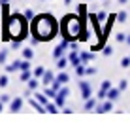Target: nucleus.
<instances>
[{
	"label": "nucleus",
	"mask_w": 130,
	"mask_h": 127,
	"mask_svg": "<svg viewBox=\"0 0 130 127\" xmlns=\"http://www.w3.org/2000/svg\"><path fill=\"white\" fill-rule=\"evenodd\" d=\"M124 40H126V34H124V32H117V42L123 44Z\"/></svg>",
	"instance_id": "33"
},
{
	"label": "nucleus",
	"mask_w": 130,
	"mask_h": 127,
	"mask_svg": "<svg viewBox=\"0 0 130 127\" xmlns=\"http://www.w3.org/2000/svg\"><path fill=\"white\" fill-rule=\"evenodd\" d=\"M21 42H23V40H17V38H13L11 48H13V49H19V48H21Z\"/></svg>",
	"instance_id": "28"
},
{
	"label": "nucleus",
	"mask_w": 130,
	"mask_h": 127,
	"mask_svg": "<svg viewBox=\"0 0 130 127\" xmlns=\"http://www.w3.org/2000/svg\"><path fill=\"white\" fill-rule=\"evenodd\" d=\"M57 108H59V106H57V104H53V102H47V104H45V110L51 112V114H57V112H59Z\"/></svg>",
	"instance_id": "19"
},
{
	"label": "nucleus",
	"mask_w": 130,
	"mask_h": 127,
	"mask_svg": "<svg viewBox=\"0 0 130 127\" xmlns=\"http://www.w3.org/2000/svg\"><path fill=\"white\" fill-rule=\"evenodd\" d=\"M124 42H126L128 46H130V34H126V40H124Z\"/></svg>",
	"instance_id": "39"
},
{
	"label": "nucleus",
	"mask_w": 130,
	"mask_h": 127,
	"mask_svg": "<svg viewBox=\"0 0 130 127\" xmlns=\"http://www.w3.org/2000/svg\"><path fill=\"white\" fill-rule=\"evenodd\" d=\"M79 89H81V97L87 101V99L92 97V91H91V85L87 84V82H79Z\"/></svg>",
	"instance_id": "8"
},
{
	"label": "nucleus",
	"mask_w": 130,
	"mask_h": 127,
	"mask_svg": "<svg viewBox=\"0 0 130 127\" xmlns=\"http://www.w3.org/2000/svg\"><path fill=\"white\" fill-rule=\"evenodd\" d=\"M43 93H45L49 99H55V97H57V93H55V89H53V87H47V89H45Z\"/></svg>",
	"instance_id": "25"
},
{
	"label": "nucleus",
	"mask_w": 130,
	"mask_h": 127,
	"mask_svg": "<svg viewBox=\"0 0 130 127\" xmlns=\"http://www.w3.org/2000/svg\"><path fill=\"white\" fill-rule=\"evenodd\" d=\"M38 44H40V40L36 38V36H32V38H30V46L34 48V46H38Z\"/></svg>",
	"instance_id": "37"
},
{
	"label": "nucleus",
	"mask_w": 130,
	"mask_h": 127,
	"mask_svg": "<svg viewBox=\"0 0 130 127\" xmlns=\"http://www.w3.org/2000/svg\"><path fill=\"white\" fill-rule=\"evenodd\" d=\"M98 19H100V21H106V19H107V13H106V11H98Z\"/></svg>",
	"instance_id": "35"
},
{
	"label": "nucleus",
	"mask_w": 130,
	"mask_h": 127,
	"mask_svg": "<svg viewBox=\"0 0 130 127\" xmlns=\"http://www.w3.org/2000/svg\"><path fill=\"white\" fill-rule=\"evenodd\" d=\"M119 95H121V89L119 87H109V91H107V99H109V101H117Z\"/></svg>",
	"instance_id": "11"
},
{
	"label": "nucleus",
	"mask_w": 130,
	"mask_h": 127,
	"mask_svg": "<svg viewBox=\"0 0 130 127\" xmlns=\"http://www.w3.org/2000/svg\"><path fill=\"white\" fill-rule=\"evenodd\" d=\"M68 80H70V76L66 74V72H60V74L57 76V82H59V84H62V85H66V84H68Z\"/></svg>",
	"instance_id": "15"
},
{
	"label": "nucleus",
	"mask_w": 130,
	"mask_h": 127,
	"mask_svg": "<svg viewBox=\"0 0 130 127\" xmlns=\"http://www.w3.org/2000/svg\"><path fill=\"white\" fill-rule=\"evenodd\" d=\"M21 70H30V61L28 59H25V61H21V66H19Z\"/></svg>",
	"instance_id": "22"
},
{
	"label": "nucleus",
	"mask_w": 130,
	"mask_h": 127,
	"mask_svg": "<svg viewBox=\"0 0 130 127\" xmlns=\"http://www.w3.org/2000/svg\"><path fill=\"white\" fill-rule=\"evenodd\" d=\"M25 17H26V19H32V17H34V11H32V10H26V11H25Z\"/></svg>",
	"instance_id": "38"
},
{
	"label": "nucleus",
	"mask_w": 130,
	"mask_h": 127,
	"mask_svg": "<svg viewBox=\"0 0 130 127\" xmlns=\"http://www.w3.org/2000/svg\"><path fill=\"white\" fill-rule=\"evenodd\" d=\"M102 53H104L106 57H109V55H113V48L111 46H104V49H102Z\"/></svg>",
	"instance_id": "23"
},
{
	"label": "nucleus",
	"mask_w": 130,
	"mask_h": 127,
	"mask_svg": "<svg viewBox=\"0 0 130 127\" xmlns=\"http://www.w3.org/2000/svg\"><path fill=\"white\" fill-rule=\"evenodd\" d=\"M121 66H123V68H128V66H130V55L121 59Z\"/></svg>",
	"instance_id": "24"
},
{
	"label": "nucleus",
	"mask_w": 130,
	"mask_h": 127,
	"mask_svg": "<svg viewBox=\"0 0 130 127\" xmlns=\"http://www.w3.org/2000/svg\"><path fill=\"white\" fill-rule=\"evenodd\" d=\"M87 19H89V23H91V27L94 29L96 36L100 38V36H102V27H100V23H102V21L98 19V13H89V15H87Z\"/></svg>",
	"instance_id": "4"
},
{
	"label": "nucleus",
	"mask_w": 130,
	"mask_h": 127,
	"mask_svg": "<svg viewBox=\"0 0 130 127\" xmlns=\"http://www.w3.org/2000/svg\"><path fill=\"white\" fill-rule=\"evenodd\" d=\"M8 82H10V78H8V76H0V87H6Z\"/></svg>",
	"instance_id": "27"
},
{
	"label": "nucleus",
	"mask_w": 130,
	"mask_h": 127,
	"mask_svg": "<svg viewBox=\"0 0 130 127\" xmlns=\"http://www.w3.org/2000/svg\"><path fill=\"white\" fill-rule=\"evenodd\" d=\"M68 95H70V89H68V87L64 85L62 89H59V91H57V97H55V104H57L59 108H62V106H64V101H66V97H68Z\"/></svg>",
	"instance_id": "5"
},
{
	"label": "nucleus",
	"mask_w": 130,
	"mask_h": 127,
	"mask_svg": "<svg viewBox=\"0 0 130 127\" xmlns=\"http://www.w3.org/2000/svg\"><path fill=\"white\" fill-rule=\"evenodd\" d=\"M0 101H2V102H10V101H11V97H10V95H6V93H4L2 97H0Z\"/></svg>",
	"instance_id": "36"
},
{
	"label": "nucleus",
	"mask_w": 130,
	"mask_h": 127,
	"mask_svg": "<svg viewBox=\"0 0 130 127\" xmlns=\"http://www.w3.org/2000/svg\"><path fill=\"white\" fill-rule=\"evenodd\" d=\"M8 32H10L11 40H25L28 36V19L21 13H13L8 17Z\"/></svg>",
	"instance_id": "3"
},
{
	"label": "nucleus",
	"mask_w": 130,
	"mask_h": 127,
	"mask_svg": "<svg viewBox=\"0 0 130 127\" xmlns=\"http://www.w3.org/2000/svg\"><path fill=\"white\" fill-rule=\"evenodd\" d=\"M85 74H87V76H94V74H96V68H92V66H87V68H85Z\"/></svg>",
	"instance_id": "30"
},
{
	"label": "nucleus",
	"mask_w": 130,
	"mask_h": 127,
	"mask_svg": "<svg viewBox=\"0 0 130 127\" xmlns=\"http://www.w3.org/2000/svg\"><path fill=\"white\" fill-rule=\"evenodd\" d=\"M43 72H45V70H43V66H38V68L34 70V76H36V78H40V76H43Z\"/></svg>",
	"instance_id": "29"
},
{
	"label": "nucleus",
	"mask_w": 130,
	"mask_h": 127,
	"mask_svg": "<svg viewBox=\"0 0 130 127\" xmlns=\"http://www.w3.org/2000/svg\"><path fill=\"white\" fill-rule=\"evenodd\" d=\"M104 46H106V42H102V40H98V42L96 44H92V46H91V51H102V49H104Z\"/></svg>",
	"instance_id": "16"
},
{
	"label": "nucleus",
	"mask_w": 130,
	"mask_h": 127,
	"mask_svg": "<svg viewBox=\"0 0 130 127\" xmlns=\"http://www.w3.org/2000/svg\"><path fill=\"white\" fill-rule=\"evenodd\" d=\"M68 57H59V59H57V68H66V66H68Z\"/></svg>",
	"instance_id": "14"
},
{
	"label": "nucleus",
	"mask_w": 130,
	"mask_h": 127,
	"mask_svg": "<svg viewBox=\"0 0 130 127\" xmlns=\"http://www.w3.org/2000/svg\"><path fill=\"white\" fill-rule=\"evenodd\" d=\"M75 74H77V76H85V65H83V63L75 66Z\"/></svg>",
	"instance_id": "21"
},
{
	"label": "nucleus",
	"mask_w": 130,
	"mask_h": 127,
	"mask_svg": "<svg viewBox=\"0 0 130 127\" xmlns=\"http://www.w3.org/2000/svg\"><path fill=\"white\" fill-rule=\"evenodd\" d=\"M28 78H30V72H28V70H23V72H21V82H28Z\"/></svg>",
	"instance_id": "26"
},
{
	"label": "nucleus",
	"mask_w": 130,
	"mask_h": 127,
	"mask_svg": "<svg viewBox=\"0 0 130 127\" xmlns=\"http://www.w3.org/2000/svg\"><path fill=\"white\" fill-rule=\"evenodd\" d=\"M113 110V101H109V99H106L102 104H96V112L98 114H106V112Z\"/></svg>",
	"instance_id": "7"
},
{
	"label": "nucleus",
	"mask_w": 130,
	"mask_h": 127,
	"mask_svg": "<svg viewBox=\"0 0 130 127\" xmlns=\"http://www.w3.org/2000/svg\"><path fill=\"white\" fill-rule=\"evenodd\" d=\"M68 48H70V42H68V40H64V38H62V42H60L59 46L55 48V51H53V57H55V59L62 57V53H64V49H68Z\"/></svg>",
	"instance_id": "6"
},
{
	"label": "nucleus",
	"mask_w": 130,
	"mask_h": 127,
	"mask_svg": "<svg viewBox=\"0 0 130 127\" xmlns=\"http://www.w3.org/2000/svg\"><path fill=\"white\" fill-rule=\"evenodd\" d=\"M23 57L28 59V61H30V59H34V49L32 48H25L23 49Z\"/></svg>",
	"instance_id": "17"
},
{
	"label": "nucleus",
	"mask_w": 130,
	"mask_h": 127,
	"mask_svg": "<svg viewBox=\"0 0 130 127\" xmlns=\"http://www.w3.org/2000/svg\"><path fill=\"white\" fill-rule=\"evenodd\" d=\"M6 59H8V51H6V49H2V51H0V65H2Z\"/></svg>",
	"instance_id": "31"
},
{
	"label": "nucleus",
	"mask_w": 130,
	"mask_h": 127,
	"mask_svg": "<svg viewBox=\"0 0 130 127\" xmlns=\"http://www.w3.org/2000/svg\"><path fill=\"white\" fill-rule=\"evenodd\" d=\"M42 78H43V84H45V85H51L53 82L57 80V78H55V74H53L51 70H45V72H43V76H42Z\"/></svg>",
	"instance_id": "10"
},
{
	"label": "nucleus",
	"mask_w": 130,
	"mask_h": 127,
	"mask_svg": "<svg viewBox=\"0 0 130 127\" xmlns=\"http://www.w3.org/2000/svg\"><path fill=\"white\" fill-rule=\"evenodd\" d=\"M126 19H128V13L124 11V10L117 13V21H119V23H126Z\"/></svg>",
	"instance_id": "18"
},
{
	"label": "nucleus",
	"mask_w": 130,
	"mask_h": 127,
	"mask_svg": "<svg viewBox=\"0 0 130 127\" xmlns=\"http://www.w3.org/2000/svg\"><path fill=\"white\" fill-rule=\"evenodd\" d=\"M30 32L40 42H49L60 32V23L51 13H40L30 21Z\"/></svg>",
	"instance_id": "1"
},
{
	"label": "nucleus",
	"mask_w": 130,
	"mask_h": 127,
	"mask_svg": "<svg viewBox=\"0 0 130 127\" xmlns=\"http://www.w3.org/2000/svg\"><path fill=\"white\" fill-rule=\"evenodd\" d=\"M96 104H98V99H94V97L87 99L85 101V110H92V108H96Z\"/></svg>",
	"instance_id": "12"
},
{
	"label": "nucleus",
	"mask_w": 130,
	"mask_h": 127,
	"mask_svg": "<svg viewBox=\"0 0 130 127\" xmlns=\"http://www.w3.org/2000/svg\"><path fill=\"white\" fill-rule=\"evenodd\" d=\"M77 13H79V17L85 21L87 19V15H89V11H87V4H79L77 6Z\"/></svg>",
	"instance_id": "13"
},
{
	"label": "nucleus",
	"mask_w": 130,
	"mask_h": 127,
	"mask_svg": "<svg viewBox=\"0 0 130 127\" xmlns=\"http://www.w3.org/2000/svg\"><path fill=\"white\" fill-rule=\"evenodd\" d=\"M126 87H128V82H126V80H121V84H119V89H121V91H124Z\"/></svg>",
	"instance_id": "34"
},
{
	"label": "nucleus",
	"mask_w": 130,
	"mask_h": 127,
	"mask_svg": "<svg viewBox=\"0 0 130 127\" xmlns=\"http://www.w3.org/2000/svg\"><path fill=\"white\" fill-rule=\"evenodd\" d=\"M109 87H111V82H109V80H104V82H102V89L109 91Z\"/></svg>",
	"instance_id": "32"
},
{
	"label": "nucleus",
	"mask_w": 130,
	"mask_h": 127,
	"mask_svg": "<svg viewBox=\"0 0 130 127\" xmlns=\"http://www.w3.org/2000/svg\"><path fill=\"white\" fill-rule=\"evenodd\" d=\"M21 106H23V101H21V97H15L11 99V104H10V112H19Z\"/></svg>",
	"instance_id": "9"
},
{
	"label": "nucleus",
	"mask_w": 130,
	"mask_h": 127,
	"mask_svg": "<svg viewBox=\"0 0 130 127\" xmlns=\"http://www.w3.org/2000/svg\"><path fill=\"white\" fill-rule=\"evenodd\" d=\"M126 2H128V0H119V4H123V6H124Z\"/></svg>",
	"instance_id": "41"
},
{
	"label": "nucleus",
	"mask_w": 130,
	"mask_h": 127,
	"mask_svg": "<svg viewBox=\"0 0 130 127\" xmlns=\"http://www.w3.org/2000/svg\"><path fill=\"white\" fill-rule=\"evenodd\" d=\"M28 89L30 91H34V89H38V80H36V76L32 80H28Z\"/></svg>",
	"instance_id": "20"
},
{
	"label": "nucleus",
	"mask_w": 130,
	"mask_h": 127,
	"mask_svg": "<svg viewBox=\"0 0 130 127\" xmlns=\"http://www.w3.org/2000/svg\"><path fill=\"white\" fill-rule=\"evenodd\" d=\"M2 108H4V102H2V101H0V112H2Z\"/></svg>",
	"instance_id": "42"
},
{
	"label": "nucleus",
	"mask_w": 130,
	"mask_h": 127,
	"mask_svg": "<svg viewBox=\"0 0 130 127\" xmlns=\"http://www.w3.org/2000/svg\"><path fill=\"white\" fill-rule=\"evenodd\" d=\"M83 27L85 21L79 17V13H66L60 19V36L68 42H77Z\"/></svg>",
	"instance_id": "2"
},
{
	"label": "nucleus",
	"mask_w": 130,
	"mask_h": 127,
	"mask_svg": "<svg viewBox=\"0 0 130 127\" xmlns=\"http://www.w3.org/2000/svg\"><path fill=\"white\" fill-rule=\"evenodd\" d=\"M72 4V0H64V6H70Z\"/></svg>",
	"instance_id": "40"
}]
</instances>
